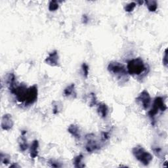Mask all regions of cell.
<instances>
[{
  "mask_svg": "<svg viewBox=\"0 0 168 168\" xmlns=\"http://www.w3.org/2000/svg\"><path fill=\"white\" fill-rule=\"evenodd\" d=\"M108 70L119 81L120 84L127 82L129 79L127 68L123 65L116 61H112L108 66Z\"/></svg>",
  "mask_w": 168,
  "mask_h": 168,
  "instance_id": "cell-1",
  "label": "cell"
},
{
  "mask_svg": "<svg viewBox=\"0 0 168 168\" xmlns=\"http://www.w3.org/2000/svg\"><path fill=\"white\" fill-rule=\"evenodd\" d=\"M146 66L141 58H135L127 62V70L129 75L132 76H140L145 73Z\"/></svg>",
  "mask_w": 168,
  "mask_h": 168,
  "instance_id": "cell-2",
  "label": "cell"
},
{
  "mask_svg": "<svg viewBox=\"0 0 168 168\" xmlns=\"http://www.w3.org/2000/svg\"><path fill=\"white\" fill-rule=\"evenodd\" d=\"M132 154L136 160H137L140 163L144 166L149 165L153 160L152 155L139 145L133 148Z\"/></svg>",
  "mask_w": 168,
  "mask_h": 168,
  "instance_id": "cell-3",
  "label": "cell"
},
{
  "mask_svg": "<svg viewBox=\"0 0 168 168\" xmlns=\"http://www.w3.org/2000/svg\"><path fill=\"white\" fill-rule=\"evenodd\" d=\"M11 92L16 97L17 100L20 103H25L28 89V88L26 85L20 84V85H15L12 88H9Z\"/></svg>",
  "mask_w": 168,
  "mask_h": 168,
  "instance_id": "cell-4",
  "label": "cell"
},
{
  "mask_svg": "<svg viewBox=\"0 0 168 168\" xmlns=\"http://www.w3.org/2000/svg\"><path fill=\"white\" fill-rule=\"evenodd\" d=\"M136 103L143 109L147 110L151 104V97L148 92L146 90L142 91L136 98Z\"/></svg>",
  "mask_w": 168,
  "mask_h": 168,
  "instance_id": "cell-5",
  "label": "cell"
},
{
  "mask_svg": "<svg viewBox=\"0 0 168 168\" xmlns=\"http://www.w3.org/2000/svg\"><path fill=\"white\" fill-rule=\"evenodd\" d=\"M85 138L87 140L85 149L88 152L92 153L100 149V144H98V142L95 140L94 135L88 134V135H86Z\"/></svg>",
  "mask_w": 168,
  "mask_h": 168,
  "instance_id": "cell-6",
  "label": "cell"
},
{
  "mask_svg": "<svg viewBox=\"0 0 168 168\" xmlns=\"http://www.w3.org/2000/svg\"><path fill=\"white\" fill-rule=\"evenodd\" d=\"M38 96V89L37 85H34L28 88L26 101L24 103L26 106L32 105L37 101Z\"/></svg>",
  "mask_w": 168,
  "mask_h": 168,
  "instance_id": "cell-7",
  "label": "cell"
},
{
  "mask_svg": "<svg viewBox=\"0 0 168 168\" xmlns=\"http://www.w3.org/2000/svg\"><path fill=\"white\" fill-rule=\"evenodd\" d=\"M46 63L48 65L53 66V67H57L60 66V62H59V56L58 54L57 51H53L51 53L49 54L47 58L45 60Z\"/></svg>",
  "mask_w": 168,
  "mask_h": 168,
  "instance_id": "cell-8",
  "label": "cell"
},
{
  "mask_svg": "<svg viewBox=\"0 0 168 168\" xmlns=\"http://www.w3.org/2000/svg\"><path fill=\"white\" fill-rule=\"evenodd\" d=\"M14 122L11 114H6L2 118L1 126L3 130L9 131L13 127Z\"/></svg>",
  "mask_w": 168,
  "mask_h": 168,
  "instance_id": "cell-9",
  "label": "cell"
},
{
  "mask_svg": "<svg viewBox=\"0 0 168 168\" xmlns=\"http://www.w3.org/2000/svg\"><path fill=\"white\" fill-rule=\"evenodd\" d=\"M97 113L101 118H107L108 114V108L107 105L104 103H98L97 106Z\"/></svg>",
  "mask_w": 168,
  "mask_h": 168,
  "instance_id": "cell-10",
  "label": "cell"
},
{
  "mask_svg": "<svg viewBox=\"0 0 168 168\" xmlns=\"http://www.w3.org/2000/svg\"><path fill=\"white\" fill-rule=\"evenodd\" d=\"M38 149H39V142L38 140H34L30 148V157L32 158H35L38 156Z\"/></svg>",
  "mask_w": 168,
  "mask_h": 168,
  "instance_id": "cell-11",
  "label": "cell"
},
{
  "mask_svg": "<svg viewBox=\"0 0 168 168\" xmlns=\"http://www.w3.org/2000/svg\"><path fill=\"white\" fill-rule=\"evenodd\" d=\"M68 132H69L76 139H79L81 138V133L79 128L75 124H72L68 128Z\"/></svg>",
  "mask_w": 168,
  "mask_h": 168,
  "instance_id": "cell-12",
  "label": "cell"
},
{
  "mask_svg": "<svg viewBox=\"0 0 168 168\" xmlns=\"http://www.w3.org/2000/svg\"><path fill=\"white\" fill-rule=\"evenodd\" d=\"M18 143H19L20 150L22 152H24L27 150L28 148V144L24 135H21V137L18 139Z\"/></svg>",
  "mask_w": 168,
  "mask_h": 168,
  "instance_id": "cell-13",
  "label": "cell"
},
{
  "mask_svg": "<svg viewBox=\"0 0 168 168\" xmlns=\"http://www.w3.org/2000/svg\"><path fill=\"white\" fill-rule=\"evenodd\" d=\"M63 94L65 97H67L73 95V94L76 95V93L75 92V84H72L70 85L67 86L64 90Z\"/></svg>",
  "mask_w": 168,
  "mask_h": 168,
  "instance_id": "cell-14",
  "label": "cell"
},
{
  "mask_svg": "<svg viewBox=\"0 0 168 168\" xmlns=\"http://www.w3.org/2000/svg\"><path fill=\"white\" fill-rule=\"evenodd\" d=\"M83 159H84V156H83V155H82V154H79L74 158V161H73L74 167H84L85 164L83 163Z\"/></svg>",
  "mask_w": 168,
  "mask_h": 168,
  "instance_id": "cell-15",
  "label": "cell"
},
{
  "mask_svg": "<svg viewBox=\"0 0 168 168\" xmlns=\"http://www.w3.org/2000/svg\"><path fill=\"white\" fill-rule=\"evenodd\" d=\"M145 3L148 9L151 12H155L158 8V3L156 1L151 0V1H146Z\"/></svg>",
  "mask_w": 168,
  "mask_h": 168,
  "instance_id": "cell-16",
  "label": "cell"
},
{
  "mask_svg": "<svg viewBox=\"0 0 168 168\" xmlns=\"http://www.w3.org/2000/svg\"><path fill=\"white\" fill-rule=\"evenodd\" d=\"M59 7V4L57 1H51L49 3V10L50 11H57Z\"/></svg>",
  "mask_w": 168,
  "mask_h": 168,
  "instance_id": "cell-17",
  "label": "cell"
},
{
  "mask_svg": "<svg viewBox=\"0 0 168 168\" xmlns=\"http://www.w3.org/2000/svg\"><path fill=\"white\" fill-rule=\"evenodd\" d=\"M136 5L137 3L135 2H130L126 5L125 7H124V9L127 13H131V12H132L135 9Z\"/></svg>",
  "mask_w": 168,
  "mask_h": 168,
  "instance_id": "cell-18",
  "label": "cell"
},
{
  "mask_svg": "<svg viewBox=\"0 0 168 168\" xmlns=\"http://www.w3.org/2000/svg\"><path fill=\"white\" fill-rule=\"evenodd\" d=\"M0 158H1V162L2 164H7L10 162L9 156L7 154H4L3 153H1V156H0Z\"/></svg>",
  "mask_w": 168,
  "mask_h": 168,
  "instance_id": "cell-19",
  "label": "cell"
},
{
  "mask_svg": "<svg viewBox=\"0 0 168 168\" xmlns=\"http://www.w3.org/2000/svg\"><path fill=\"white\" fill-rule=\"evenodd\" d=\"M82 70H83L84 76L85 78H87L88 77V75H89V66L86 63H83L82 65Z\"/></svg>",
  "mask_w": 168,
  "mask_h": 168,
  "instance_id": "cell-20",
  "label": "cell"
},
{
  "mask_svg": "<svg viewBox=\"0 0 168 168\" xmlns=\"http://www.w3.org/2000/svg\"><path fill=\"white\" fill-rule=\"evenodd\" d=\"M48 163H49V166H50L52 167H61L62 166H63L59 162V161H56L55 160H52V159L50 160H49Z\"/></svg>",
  "mask_w": 168,
  "mask_h": 168,
  "instance_id": "cell-21",
  "label": "cell"
},
{
  "mask_svg": "<svg viewBox=\"0 0 168 168\" xmlns=\"http://www.w3.org/2000/svg\"><path fill=\"white\" fill-rule=\"evenodd\" d=\"M163 65L165 67H167V49H166L165 51V53H164V56L163 57Z\"/></svg>",
  "mask_w": 168,
  "mask_h": 168,
  "instance_id": "cell-22",
  "label": "cell"
},
{
  "mask_svg": "<svg viewBox=\"0 0 168 168\" xmlns=\"http://www.w3.org/2000/svg\"><path fill=\"white\" fill-rule=\"evenodd\" d=\"M90 104H91V106H93V105L97 104V98H96V97H95V94H93V93H92V94H91Z\"/></svg>",
  "mask_w": 168,
  "mask_h": 168,
  "instance_id": "cell-23",
  "label": "cell"
},
{
  "mask_svg": "<svg viewBox=\"0 0 168 168\" xmlns=\"http://www.w3.org/2000/svg\"><path fill=\"white\" fill-rule=\"evenodd\" d=\"M82 21L84 24H86L88 21V17L86 15H84L82 17Z\"/></svg>",
  "mask_w": 168,
  "mask_h": 168,
  "instance_id": "cell-24",
  "label": "cell"
},
{
  "mask_svg": "<svg viewBox=\"0 0 168 168\" xmlns=\"http://www.w3.org/2000/svg\"><path fill=\"white\" fill-rule=\"evenodd\" d=\"M19 167L20 166H18V165H17V164H13V165H11V166H10V167Z\"/></svg>",
  "mask_w": 168,
  "mask_h": 168,
  "instance_id": "cell-25",
  "label": "cell"
}]
</instances>
